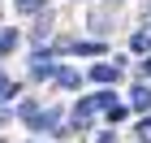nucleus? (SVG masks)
I'll list each match as a JSON object with an SVG mask.
<instances>
[{
	"label": "nucleus",
	"instance_id": "7ed1b4c3",
	"mask_svg": "<svg viewBox=\"0 0 151 143\" xmlns=\"http://www.w3.org/2000/svg\"><path fill=\"white\" fill-rule=\"evenodd\" d=\"M56 52H73V57H104L108 44H104V35H99V39H78V44H65V39H60Z\"/></svg>",
	"mask_w": 151,
	"mask_h": 143
},
{
	"label": "nucleus",
	"instance_id": "9d476101",
	"mask_svg": "<svg viewBox=\"0 0 151 143\" xmlns=\"http://www.w3.org/2000/svg\"><path fill=\"white\" fill-rule=\"evenodd\" d=\"M134 134H138V143L151 139V113H138V121H134Z\"/></svg>",
	"mask_w": 151,
	"mask_h": 143
},
{
	"label": "nucleus",
	"instance_id": "f257e3e1",
	"mask_svg": "<svg viewBox=\"0 0 151 143\" xmlns=\"http://www.w3.org/2000/svg\"><path fill=\"white\" fill-rule=\"evenodd\" d=\"M121 74H125V65H116V61H99V65H91L82 78L95 83V87H116V83H121Z\"/></svg>",
	"mask_w": 151,
	"mask_h": 143
},
{
	"label": "nucleus",
	"instance_id": "f8f14e48",
	"mask_svg": "<svg viewBox=\"0 0 151 143\" xmlns=\"http://www.w3.org/2000/svg\"><path fill=\"white\" fill-rule=\"evenodd\" d=\"M35 113H39V100H22V104H17V117L22 121H30Z\"/></svg>",
	"mask_w": 151,
	"mask_h": 143
},
{
	"label": "nucleus",
	"instance_id": "f03ea898",
	"mask_svg": "<svg viewBox=\"0 0 151 143\" xmlns=\"http://www.w3.org/2000/svg\"><path fill=\"white\" fill-rule=\"evenodd\" d=\"M26 126H30V134H52V130L65 126V108H39Z\"/></svg>",
	"mask_w": 151,
	"mask_h": 143
},
{
	"label": "nucleus",
	"instance_id": "9b49d317",
	"mask_svg": "<svg viewBox=\"0 0 151 143\" xmlns=\"http://www.w3.org/2000/svg\"><path fill=\"white\" fill-rule=\"evenodd\" d=\"M17 4V13H43L47 9V0H13Z\"/></svg>",
	"mask_w": 151,
	"mask_h": 143
},
{
	"label": "nucleus",
	"instance_id": "20e7f679",
	"mask_svg": "<svg viewBox=\"0 0 151 143\" xmlns=\"http://www.w3.org/2000/svg\"><path fill=\"white\" fill-rule=\"evenodd\" d=\"M125 104H129V113H151V83H129Z\"/></svg>",
	"mask_w": 151,
	"mask_h": 143
},
{
	"label": "nucleus",
	"instance_id": "0eeeda50",
	"mask_svg": "<svg viewBox=\"0 0 151 143\" xmlns=\"http://www.w3.org/2000/svg\"><path fill=\"white\" fill-rule=\"evenodd\" d=\"M104 117H108V126H116V121H125V117H129V104H125V100H112V104L104 108Z\"/></svg>",
	"mask_w": 151,
	"mask_h": 143
},
{
	"label": "nucleus",
	"instance_id": "f3484780",
	"mask_svg": "<svg viewBox=\"0 0 151 143\" xmlns=\"http://www.w3.org/2000/svg\"><path fill=\"white\" fill-rule=\"evenodd\" d=\"M0 143H4V139H0Z\"/></svg>",
	"mask_w": 151,
	"mask_h": 143
},
{
	"label": "nucleus",
	"instance_id": "ddd939ff",
	"mask_svg": "<svg viewBox=\"0 0 151 143\" xmlns=\"http://www.w3.org/2000/svg\"><path fill=\"white\" fill-rule=\"evenodd\" d=\"M95 143H121V134H116V130H99V134H95Z\"/></svg>",
	"mask_w": 151,
	"mask_h": 143
},
{
	"label": "nucleus",
	"instance_id": "4468645a",
	"mask_svg": "<svg viewBox=\"0 0 151 143\" xmlns=\"http://www.w3.org/2000/svg\"><path fill=\"white\" fill-rule=\"evenodd\" d=\"M142 74H147V83H151V57H142Z\"/></svg>",
	"mask_w": 151,
	"mask_h": 143
},
{
	"label": "nucleus",
	"instance_id": "2eb2a0df",
	"mask_svg": "<svg viewBox=\"0 0 151 143\" xmlns=\"http://www.w3.org/2000/svg\"><path fill=\"white\" fill-rule=\"evenodd\" d=\"M4 121H9V113H4V108H0V126H4Z\"/></svg>",
	"mask_w": 151,
	"mask_h": 143
},
{
	"label": "nucleus",
	"instance_id": "6e6552de",
	"mask_svg": "<svg viewBox=\"0 0 151 143\" xmlns=\"http://www.w3.org/2000/svg\"><path fill=\"white\" fill-rule=\"evenodd\" d=\"M47 26H52V13H39V22H35V30H30V44H43V39H47Z\"/></svg>",
	"mask_w": 151,
	"mask_h": 143
},
{
	"label": "nucleus",
	"instance_id": "1a4fd4ad",
	"mask_svg": "<svg viewBox=\"0 0 151 143\" xmlns=\"http://www.w3.org/2000/svg\"><path fill=\"white\" fill-rule=\"evenodd\" d=\"M129 52H151V30H134L129 35Z\"/></svg>",
	"mask_w": 151,
	"mask_h": 143
},
{
	"label": "nucleus",
	"instance_id": "39448f33",
	"mask_svg": "<svg viewBox=\"0 0 151 143\" xmlns=\"http://www.w3.org/2000/svg\"><path fill=\"white\" fill-rule=\"evenodd\" d=\"M17 44H22V30H17V26H0V61L13 57V52H17Z\"/></svg>",
	"mask_w": 151,
	"mask_h": 143
},
{
	"label": "nucleus",
	"instance_id": "dca6fc26",
	"mask_svg": "<svg viewBox=\"0 0 151 143\" xmlns=\"http://www.w3.org/2000/svg\"><path fill=\"white\" fill-rule=\"evenodd\" d=\"M108 4H121V0H108Z\"/></svg>",
	"mask_w": 151,
	"mask_h": 143
},
{
	"label": "nucleus",
	"instance_id": "423d86ee",
	"mask_svg": "<svg viewBox=\"0 0 151 143\" xmlns=\"http://www.w3.org/2000/svg\"><path fill=\"white\" fill-rule=\"evenodd\" d=\"M52 83L73 91V87H82V74H78V70H69V65H56V70H52Z\"/></svg>",
	"mask_w": 151,
	"mask_h": 143
}]
</instances>
